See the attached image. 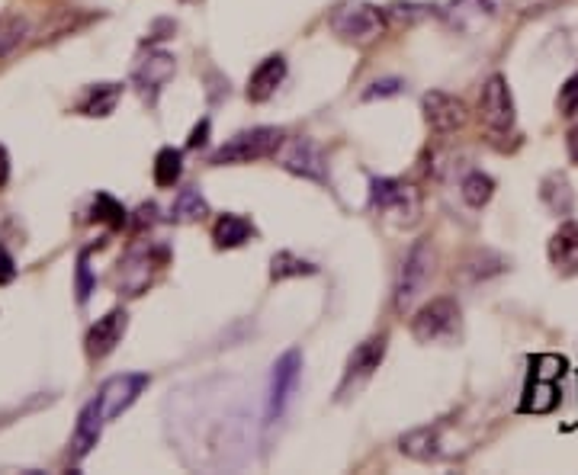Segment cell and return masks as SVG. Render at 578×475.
<instances>
[{
	"instance_id": "74e56055",
	"label": "cell",
	"mask_w": 578,
	"mask_h": 475,
	"mask_svg": "<svg viewBox=\"0 0 578 475\" xmlns=\"http://www.w3.org/2000/svg\"><path fill=\"white\" fill-rule=\"evenodd\" d=\"M10 180V155H7V148L0 145V187Z\"/></svg>"
},
{
	"instance_id": "2e32d148",
	"label": "cell",
	"mask_w": 578,
	"mask_h": 475,
	"mask_svg": "<svg viewBox=\"0 0 578 475\" xmlns=\"http://www.w3.org/2000/svg\"><path fill=\"white\" fill-rule=\"evenodd\" d=\"M286 81V58L283 55H270L261 65L254 68V74L248 78V100L264 103L277 94V87Z\"/></svg>"
},
{
	"instance_id": "4dcf8cb0",
	"label": "cell",
	"mask_w": 578,
	"mask_h": 475,
	"mask_svg": "<svg viewBox=\"0 0 578 475\" xmlns=\"http://www.w3.org/2000/svg\"><path fill=\"white\" fill-rule=\"evenodd\" d=\"M402 81L399 78H383V81H373L367 90H363V100H386V97H399L402 94Z\"/></svg>"
},
{
	"instance_id": "7a4b0ae2",
	"label": "cell",
	"mask_w": 578,
	"mask_h": 475,
	"mask_svg": "<svg viewBox=\"0 0 578 475\" xmlns=\"http://www.w3.org/2000/svg\"><path fill=\"white\" fill-rule=\"evenodd\" d=\"M434 277V251H431V241H415L412 251L405 254L402 267H399V277H395V312L405 315L412 312V305L421 299V293L428 289Z\"/></svg>"
},
{
	"instance_id": "d4e9b609",
	"label": "cell",
	"mask_w": 578,
	"mask_h": 475,
	"mask_svg": "<svg viewBox=\"0 0 578 475\" xmlns=\"http://www.w3.org/2000/svg\"><path fill=\"white\" fill-rule=\"evenodd\" d=\"M492 193H495V180L489 174H482V171L466 174L463 183H460V196H463V203L469 209H482L492 199Z\"/></svg>"
},
{
	"instance_id": "44dd1931",
	"label": "cell",
	"mask_w": 578,
	"mask_h": 475,
	"mask_svg": "<svg viewBox=\"0 0 578 475\" xmlns=\"http://www.w3.org/2000/svg\"><path fill=\"white\" fill-rule=\"evenodd\" d=\"M251 235H254V225L245 216H235V212L219 216L216 228H212V241H216V248H222V251L241 248Z\"/></svg>"
},
{
	"instance_id": "5bb4252c",
	"label": "cell",
	"mask_w": 578,
	"mask_h": 475,
	"mask_svg": "<svg viewBox=\"0 0 578 475\" xmlns=\"http://www.w3.org/2000/svg\"><path fill=\"white\" fill-rule=\"evenodd\" d=\"M174 78V55H167V52H148V58L139 61V68H135L132 74V84L139 87V94L148 100V103H155L158 94H161V87Z\"/></svg>"
},
{
	"instance_id": "9a60e30c",
	"label": "cell",
	"mask_w": 578,
	"mask_h": 475,
	"mask_svg": "<svg viewBox=\"0 0 578 475\" xmlns=\"http://www.w3.org/2000/svg\"><path fill=\"white\" fill-rule=\"evenodd\" d=\"M550 264L562 277H575L578 273V222H562L550 238Z\"/></svg>"
},
{
	"instance_id": "6da1fadb",
	"label": "cell",
	"mask_w": 578,
	"mask_h": 475,
	"mask_svg": "<svg viewBox=\"0 0 578 475\" xmlns=\"http://www.w3.org/2000/svg\"><path fill=\"white\" fill-rule=\"evenodd\" d=\"M328 26L344 42L370 45L386 33V13L367 0H341L328 10Z\"/></svg>"
},
{
	"instance_id": "f1b7e54d",
	"label": "cell",
	"mask_w": 578,
	"mask_h": 475,
	"mask_svg": "<svg viewBox=\"0 0 578 475\" xmlns=\"http://www.w3.org/2000/svg\"><path fill=\"white\" fill-rule=\"evenodd\" d=\"M26 36V23L17 17H0V55H7L13 45H20Z\"/></svg>"
},
{
	"instance_id": "8992f818",
	"label": "cell",
	"mask_w": 578,
	"mask_h": 475,
	"mask_svg": "<svg viewBox=\"0 0 578 475\" xmlns=\"http://www.w3.org/2000/svg\"><path fill=\"white\" fill-rule=\"evenodd\" d=\"M370 206L379 212H389L402 225H412L421 216V196L415 187L389 177H373L370 180Z\"/></svg>"
},
{
	"instance_id": "8d00e7d4",
	"label": "cell",
	"mask_w": 578,
	"mask_h": 475,
	"mask_svg": "<svg viewBox=\"0 0 578 475\" xmlns=\"http://www.w3.org/2000/svg\"><path fill=\"white\" fill-rule=\"evenodd\" d=\"M206 135H209V119H203L200 126H196L193 132H190V148H200V145H206Z\"/></svg>"
},
{
	"instance_id": "52a82bcc",
	"label": "cell",
	"mask_w": 578,
	"mask_h": 475,
	"mask_svg": "<svg viewBox=\"0 0 578 475\" xmlns=\"http://www.w3.org/2000/svg\"><path fill=\"white\" fill-rule=\"evenodd\" d=\"M302 376V354L299 350H286V354L273 363L270 370V389H267V424L280 421L286 415L289 402H293V392L299 386Z\"/></svg>"
},
{
	"instance_id": "ac0fdd59",
	"label": "cell",
	"mask_w": 578,
	"mask_h": 475,
	"mask_svg": "<svg viewBox=\"0 0 578 475\" xmlns=\"http://www.w3.org/2000/svg\"><path fill=\"white\" fill-rule=\"evenodd\" d=\"M103 424H106V418H103V411H100L97 398H94V402H87V405L81 408L78 427H74V437H71V456H74V459L87 456L90 450L97 447V440H100V434H103Z\"/></svg>"
},
{
	"instance_id": "7c38bea8",
	"label": "cell",
	"mask_w": 578,
	"mask_h": 475,
	"mask_svg": "<svg viewBox=\"0 0 578 475\" xmlns=\"http://www.w3.org/2000/svg\"><path fill=\"white\" fill-rule=\"evenodd\" d=\"M421 110H424V119H428V126L434 132H440V135L460 132L466 126V119H469L466 103L444 94V90H431V94H424Z\"/></svg>"
},
{
	"instance_id": "9c48e42d",
	"label": "cell",
	"mask_w": 578,
	"mask_h": 475,
	"mask_svg": "<svg viewBox=\"0 0 578 475\" xmlns=\"http://www.w3.org/2000/svg\"><path fill=\"white\" fill-rule=\"evenodd\" d=\"M498 0H450L437 13L456 36H479L498 17Z\"/></svg>"
},
{
	"instance_id": "d6986e66",
	"label": "cell",
	"mask_w": 578,
	"mask_h": 475,
	"mask_svg": "<svg viewBox=\"0 0 578 475\" xmlns=\"http://www.w3.org/2000/svg\"><path fill=\"white\" fill-rule=\"evenodd\" d=\"M151 283V257L148 251H132L119 260L116 267V289L126 296H139L142 289Z\"/></svg>"
},
{
	"instance_id": "484cf974",
	"label": "cell",
	"mask_w": 578,
	"mask_h": 475,
	"mask_svg": "<svg viewBox=\"0 0 578 475\" xmlns=\"http://www.w3.org/2000/svg\"><path fill=\"white\" fill-rule=\"evenodd\" d=\"M184 174V155L177 148H161L155 158V183L158 187H174Z\"/></svg>"
},
{
	"instance_id": "5b68a950",
	"label": "cell",
	"mask_w": 578,
	"mask_h": 475,
	"mask_svg": "<svg viewBox=\"0 0 578 475\" xmlns=\"http://www.w3.org/2000/svg\"><path fill=\"white\" fill-rule=\"evenodd\" d=\"M456 328H460V305L453 299H431L412 318V334L418 344H447L453 341Z\"/></svg>"
},
{
	"instance_id": "3957f363",
	"label": "cell",
	"mask_w": 578,
	"mask_h": 475,
	"mask_svg": "<svg viewBox=\"0 0 578 475\" xmlns=\"http://www.w3.org/2000/svg\"><path fill=\"white\" fill-rule=\"evenodd\" d=\"M283 145V132L270 129V126H257L248 132H238L235 139H228L216 155H212V164H248V161H261L277 155Z\"/></svg>"
},
{
	"instance_id": "cb8c5ba5",
	"label": "cell",
	"mask_w": 578,
	"mask_h": 475,
	"mask_svg": "<svg viewBox=\"0 0 578 475\" xmlns=\"http://www.w3.org/2000/svg\"><path fill=\"white\" fill-rule=\"evenodd\" d=\"M203 216H209V203L203 199V193L196 187L180 190L177 199H174V206H171V219L174 222H196Z\"/></svg>"
},
{
	"instance_id": "ba28073f",
	"label": "cell",
	"mask_w": 578,
	"mask_h": 475,
	"mask_svg": "<svg viewBox=\"0 0 578 475\" xmlns=\"http://www.w3.org/2000/svg\"><path fill=\"white\" fill-rule=\"evenodd\" d=\"M479 119L492 135H508L514 129V100H511L508 81L501 78V74H492V78L485 81V87H482Z\"/></svg>"
},
{
	"instance_id": "f35d334b",
	"label": "cell",
	"mask_w": 578,
	"mask_h": 475,
	"mask_svg": "<svg viewBox=\"0 0 578 475\" xmlns=\"http://www.w3.org/2000/svg\"><path fill=\"white\" fill-rule=\"evenodd\" d=\"M569 158H572V161L578 164V126H575V129L569 132Z\"/></svg>"
},
{
	"instance_id": "e575fe53",
	"label": "cell",
	"mask_w": 578,
	"mask_h": 475,
	"mask_svg": "<svg viewBox=\"0 0 578 475\" xmlns=\"http://www.w3.org/2000/svg\"><path fill=\"white\" fill-rule=\"evenodd\" d=\"M17 280V260L10 257V251L0 244V286H7Z\"/></svg>"
},
{
	"instance_id": "30bf717a",
	"label": "cell",
	"mask_w": 578,
	"mask_h": 475,
	"mask_svg": "<svg viewBox=\"0 0 578 475\" xmlns=\"http://www.w3.org/2000/svg\"><path fill=\"white\" fill-rule=\"evenodd\" d=\"M277 158H280V167L289 174H296L302 180L328 183V164H325L322 148H318L312 139H306V135L283 142L280 151H277Z\"/></svg>"
},
{
	"instance_id": "8fae6325",
	"label": "cell",
	"mask_w": 578,
	"mask_h": 475,
	"mask_svg": "<svg viewBox=\"0 0 578 475\" xmlns=\"http://www.w3.org/2000/svg\"><path fill=\"white\" fill-rule=\"evenodd\" d=\"M148 376L145 373H126V376H113V379H106L100 392H97V405L103 411V418L106 421H113L119 418L123 411H129L135 402H139V395L148 389Z\"/></svg>"
},
{
	"instance_id": "603a6c76",
	"label": "cell",
	"mask_w": 578,
	"mask_h": 475,
	"mask_svg": "<svg viewBox=\"0 0 578 475\" xmlns=\"http://www.w3.org/2000/svg\"><path fill=\"white\" fill-rule=\"evenodd\" d=\"M315 273H318V267L309 264V260L296 257L293 251H280V254H273V260H270V280L273 283L293 280V277H315Z\"/></svg>"
},
{
	"instance_id": "836d02e7",
	"label": "cell",
	"mask_w": 578,
	"mask_h": 475,
	"mask_svg": "<svg viewBox=\"0 0 578 475\" xmlns=\"http://www.w3.org/2000/svg\"><path fill=\"white\" fill-rule=\"evenodd\" d=\"M562 370H566V360H562V357H540V360H537V373H534V376L550 382V379L562 376Z\"/></svg>"
},
{
	"instance_id": "ffe728a7",
	"label": "cell",
	"mask_w": 578,
	"mask_h": 475,
	"mask_svg": "<svg viewBox=\"0 0 578 475\" xmlns=\"http://www.w3.org/2000/svg\"><path fill=\"white\" fill-rule=\"evenodd\" d=\"M540 199L546 203V209L553 212V216H572L575 209V193L569 187V180L562 174H546L543 183H540Z\"/></svg>"
},
{
	"instance_id": "4fadbf2b",
	"label": "cell",
	"mask_w": 578,
	"mask_h": 475,
	"mask_svg": "<svg viewBox=\"0 0 578 475\" xmlns=\"http://www.w3.org/2000/svg\"><path fill=\"white\" fill-rule=\"evenodd\" d=\"M129 328V315L123 309H113V312H106L94 328L87 331L84 337V350H87V357L90 360H103V357H110L116 344L123 341V334Z\"/></svg>"
},
{
	"instance_id": "d6a6232c",
	"label": "cell",
	"mask_w": 578,
	"mask_h": 475,
	"mask_svg": "<svg viewBox=\"0 0 578 475\" xmlns=\"http://www.w3.org/2000/svg\"><path fill=\"white\" fill-rule=\"evenodd\" d=\"M90 293H94V277H90V267H87V251L78 257V302H87Z\"/></svg>"
},
{
	"instance_id": "7402d4cb",
	"label": "cell",
	"mask_w": 578,
	"mask_h": 475,
	"mask_svg": "<svg viewBox=\"0 0 578 475\" xmlns=\"http://www.w3.org/2000/svg\"><path fill=\"white\" fill-rule=\"evenodd\" d=\"M119 94H123V87L119 84H94V87H87V94L78 103V110L84 116H110L119 103Z\"/></svg>"
},
{
	"instance_id": "f546056e",
	"label": "cell",
	"mask_w": 578,
	"mask_h": 475,
	"mask_svg": "<svg viewBox=\"0 0 578 475\" xmlns=\"http://www.w3.org/2000/svg\"><path fill=\"white\" fill-rule=\"evenodd\" d=\"M559 113L562 116H575L578 113V71L572 74V78L559 87Z\"/></svg>"
},
{
	"instance_id": "e0dca14e",
	"label": "cell",
	"mask_w": 578,
	"mask_h": 475,
	"mask_svg": "<svg viewBox=\"0 0 578 475\" xmlns=\"http://www.w3.org/2000/svg\"><path fill=\"white\" fill-rule=\"evenodd\" d=\"M399 450L405 456L418 459V463H437V459H444V437H440V427H415V431H408L402 440H399Z\"/></svg>"
},
{
	"instance_id": "1f68e13d",
	"label": "cell",
	"mask_w": 578,
	"mask_h": 475,
	"mask_svg": "<svg viewBox=\"0 0 578 475\" xmlns=\"http://www.w3.org/2000/svg\"><path fill=\"white\" fill-rule=\"evenodd\" d=\"M431 10H434V7H424V4H402V0H399V4H392V7H389L392 17H395V20H402V23H412V20H418V17H428Z\"/></svg>"
},
{
	"instance_id": "83f0119b",
	"label": "cell",
	"mask_w": 578,
	"mask_h": 475,
	"mask_svg": "<svg viewBox=\"0 0 578 475\" xmlns=\"http://www.w3.org/2000/svg\"><path fill=\"white\" fill-rule=\"evenodd\" d=\"M94 219L119 228V225H126V209L119 206L110 193H97V199H94Z\"/></svg>"
},
{
	"instance_id": "d590c367",
	"label": "cell",
	"mask_w": 578,
	"mask_h": 475,
	"mask_svg": "<svg viewBox=\"0 0 578 475\" xmlns=\"http://www.w3.org/2000/svg\"><path fill=\"white\" fill-rule=\"evenodd\" d=\"M155 216H158V209L151 206V203H145V206H139V212H135V222H132V225L142 232L145 225H155Z\"/></svg>"
},
{
	"instance_id": "4316f807",
	"label": "cell",
	"mask_w": 578,
	"mask_h": 475,
	"mask_svg": "<svg viewBox=\"0 0 578 475\" xmlns=\"http://www.w3.org/2000/svg\"><path fill=\"white\" fill-rule=\"evenodd\" d=\"M508 264L505 257H498L495 251H476L473 257L466 260V273L473 280H485V277H495V273H501Z\"/></svg>"
},
{
	"instance_id": "277c9868",
	"label": "cell",
	"mask_w": 578,
	"mask_h": 475,
	"mask_svg": "<svg viewBox=\"0 0 578 475\" xmlns=\"http://www.w3.org/2000/svg\"><path fill=\"white\" fill-rule=\"evenodd\" d=\"M386 344H389L386 334H373L363 344L354 347V354L347 357L341 386H338V402H344V398H354L373 379V373L379 370V363H383V357H386Z\"/></svg>"
},
{
	"instance_id": "ab89813d",
	"label": "cell",
	"mask_w": 578,
	"mask_h": 475,
	"mask_svg": "<svg viewBox=\"0 0 578 475\" xmlns=\"http://www.w3.org/2000/svg\"><path fill=\"white\" fill-rule=\"evenodd\" d=\"M193 4H196V0H193Z\"/></svg>"
}]
</instances>
